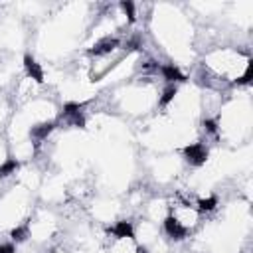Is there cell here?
<instances>
[{"label": "cell", "instance_id": "obj_11", "mask_svg": "<svg viewBox=\"0 0 253 253\" xmlns=\"http://www.w3.org/2000/svg\"><path fill=\"white\" fill-rule=\"evenodd\" d=\"M12 239L16 241V243H20V241H24L26 237H28V228L26 226H22V228H16V230H12Z\"/></svg>", "mask_w": 253, "mask_h": 253}, {"label": "cell", "instance_id": "obj_2", "mask_svg": "<svg viewBox=\"0 0 253 253\" xmlns=\"http://www.w3.org/2000/svg\"><path fill=\"white\" fill-rule=\"evenodd\" d=\"M164 231L172 237V239H184V235H186V228L180 224V220L176 218V216H168L166 220H164Z\"/></svg>", "mask_w": 253, "mask_h": 253}, {"label": "cell", "instance_id": "obj_9", "mask_svg": "<svg viewBox=\"0 0 253 253\" xmlns=\"http://www.w3.org/2000/svg\"><path fill=\"white\" fill-rule=\"evenodd\" d=\"M198 206H200V210H202V212H212V210L218 206V198H214V196L204 198V200H200V202H198Z\"/></svg>", "mask_w": 253, "mask_h": 253}, {"label": "cell", "instance_id": "obj_7", "mask_svg": "<svg viewBox=\"0 0 253 253\" xmlns=\"http://www.w3.org/2000/svg\"><path fill=\"white\" fill-rule=\"evenodd\" d=\"M54 131V123H42V125H36V127H32V131H30V135L36 138V140H44V138H47V135Z\"/></svg>", "mask_w": 253, "mask_h": 253}, {"label": "cell", "instance_id": "obj_13", "mask_svg": "<svg viewBox=\"0 0 253 253\" xmlns=\"http://www.w3.org/2000/svg\"><path fill=\"white\" fill-rule=\"evenodd\" d=\"M204 129H206L208 133H212V135H214V133H218V123H216V121H212V119H206V121H204Z\"/></svg>", "mask_w": 253, "mask_h": 253}, {"label": "cell", "instance_id": "obj_10", "mask_svg": "<svg viewBox=\"0 0 253 253\" xmlns=\"http://www.w3.org/2000/svg\"><path fill=\"white\" fill-rule=\"evenodd\" d=\"M174 97H176V87H174V85L166 87V89H164V93H162V97H161V101H159L161 107H166V105L170 103V101H172Z\"/></svg>", "mask_w": 253, "mask_h": 253}, {"label": "cell", "instance_id": "obj_14", "mask_svg": "<svg viewBox=\"0 0 253 253\" xmlns=\"http://www.w3.org/2000/svg\"><path fill=\"white\" fill-rule=\"evenodd\" d=\"M0 253H16V247L12 243H2L0 245Z\"/></svg>", "mask_w": 253, "mask_h": 253}, {"label": "cell", "instance_id": "obj_12", "mask_svg": "<svg viewBox=\"0 0 253 253\" xmlns=\"http://www.w3.org/2000/svg\"><path fill=\"white\" fill-rule=\"evenodd\" d=\"M121 8L125 10V14H129V20H135V4L133 2H121Z\"/></svg>", "mask_w": 253, "mask_h": 253}, {"label": "cell", "instance_id": "obj_3", "mask_svg": "<svg viewBox=\"0 0 253 253\" xmlns=\"http://www.w3.org/2000/svg\"><path fill=\"white\" fill-rule=\"evenodd\" d=\"M119 47V40L117 38H103L101 42H97L95 44V47L91 49V56H107V54H111L113 49H117Z\"/></svg>", "mask_w": 253, "mask_h": 253}, {"label": "cell", "instance_id": "obj_6", "mask_svg": "<svg viewBox=\"0 0 253 253\" xmlns=\"http://www.w3.org/2000/svg\"><path fill=\"white\" fill-rule=\"evenodd\" d=\"M111 231H113V235H115V237H119V239H123V237H135L133 224H131V222H127V220L117 222V224L111 228Z\"/></svg>", "mask_w": 253, "mask_h": 253}, {"label": "cell", "instance_id": "obj_5", "mask_svg": "<svg viewBox=\"0 0 253 253\" xmlns=\"http://www.w3.org/2000/svg\"><path fill=\"white\" fill-rule=\"evenodd\" d=\"M161 71H162L164 79H166V81H170V83H180V81H184V79H186V77H184V73H180V69H178L176 66H172V64L162 66V68H161Z\"/></svg>", "mask_w": 253, "mask_h": 253}, {"label": "cell", "instance_id": "obj_4", "mask_svg": "<svg viewBox=\"0 0 253 253\" xmlns=\"http://www.w3.org/2000/svg\"><path fill=\"white\" fill-rule=\"evenodd\" d=\"M24 68H26L28 77H32V79L38 81V83H44V69L40 68V64H38L32 56H26V58H24Z\"/></svg>", "mask_w": 253, "mask_h": 253}, {"label": "cell", "instance_id": "obj_1", "mask_svg": "<svg viewBox=\"0 0 253 253\" xmlns=\"http://www.w3.org/2000/svg\"><path fill=\"white\" fill-rule=\"evenodd\" d=\"M184 155H186V159H188V162L190 164H194V166H200V164H204L206 162V159H208V150H206V146L204 144H190V146H186L184 148Z\"/></svg>", "mask_w": 253, "mask_h": 253}, {"label": "cell", "instance_id": "obj_8", "mask_svg": "<svg viewBox=\"0 0 253 253\" xmlns=\"http://www.w3.org/2000/svg\"><path fill=\"white\" fill-rule=\"evenodd\" d=\"M18 161H14V159H10V161H6L2 166H0V178H6V176H10V174H14L16 170H18Z\"/></svg>", "mask_w": 253, "mask_h": 253}]
</instances>
